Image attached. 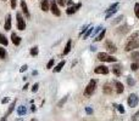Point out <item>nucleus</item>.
<instances>
[{"instance_id": "obj_34", "label": "nucleus", "mask_w": 139, "mask_h": 121, "mask_svg": "<svg viewBox=\"0 0 139 121\" xmlns=\"http://www.w3.org/2000/svg\"><path fill=\"white\" fill-rule=\"evenodd\" d=\"M54 63H55V59H54V58H51V59L49 61V62H48V64H46V68H48V69H50V68H53Z\"/></svg>"}, {"instance_id": "obj_8", "label": "nucleus", "mask_w": 139, "mask_h": 121, "mask_svg": "<svg viewBox=\"0 0 139 121\" xmlns=\"http://www.w3.org/2000/svg\"><path fill=\"white\" fill-rule=\"evenodd\" d=\"M105 48L107 50V52L109 53H113V52H116V45L113 44L111 40H106L105 41Z\"/></svg>"}, {"instance_id": "obj_44", "label": "nucleus", "mask_w": 139, "mask_h": 121, "mask_svg": "<svg viewBox=\"0 0 139 121\" xmlns=\"http://www.w3.org/2000/svg\"><path fill=\"white\" fill-rule=\"evenodd\" d=\"M121 19H123V16H120V17H118V18L116 19V21H115V23H117V22H120Z\"/></svg>"}, {"instance_id": "obj_6", "label": "nucleus", "mask_w": 139, "mask_h": 121, "mask_svg": "<svg viewBox=\"0 0 139 121\" xmlns=\"http://www.w3.org/2000/svg\"><path fill=\"white\" fill-rule=\"evenodd\" d=\"M50 11H51V13H53L54 16H57V17L61 15V11L59 10V5H57V3L55 0H51V1H50Z\"/></svg>"}, {"instance_id": "obj_13", "label": "nucleus", "mask_w": 139, "mask_h": 121, "mask_svg": "<svg viewBox=\"0 0 139 121\" xmlns=\"http://www.w3.org/2000/svg\"><path fill=\"white\" fill-rule=\"evenodd\" d=\"M113 85H115V90H116L117 95L123 93L124 87H123V84H122V82H120V81H115V82H113Z\"/></svg>"}, {"instance_id": "obj_9", "label": "nucleus", "mask_w": 139, "mask_h": 121, "mask_svg": "<svg viewBox=\"0 0 139 121\" xmlns=\"http://www.w3.org/2000/svg\"><path fill=\"white\" fill-rule=\"evenodd\" d=\"M81 8H82V4H81V3H77V4H75L73 6H71V8H67L66 13H67V15H73V13L78 11Z\"/></svg>"}, {"instance_id": "obj_10", "label": "nucleus", "mask_w": 139, "mask_h": 121, "mask_svg": "<svg viewBox=\"0 0 139 121\" xmlns=\"http://www.w3.org/2000/svg\"><path fill=\"white\" fill-rule=\"evenodd\" d=\"M21 9H22V12L25 13V16H26V18H31V13H29V10H28V6H27L26 1L25 0H22L21 1Z\"/></svg>"}, {"instance_id": "obj_24", "label": "nucleus", "mask_w": 139, "mask_h": 121, "mask_svg": "<svg viewBox=\"0 0 139 121\" xmlns=\"http://www.w3.org/2000/svg\"><path fill=\"white\" fill-rule=\"evenodd\" d=\"M0 42H1V45H4V46H8V44H9L6 37H5L4 34H1V33H0Z\"/></svg>"}, {"instance_id": "obj_22", "label": "nucleus", "mask_w": 139, "mask_h": 121, "mask_svg": "<svg viewBox=\"0 0 139 121\" xmlns=\"http://www.w3.org/2000/svg\"><path fill=\"white\" fill-rule=\"evenodd\" d=\"M129 58H131L132 61H137V62H138L139 61V51H133L131 53V56H129Z\"/></svg>"}, {"instance_id": "obj_14", "label": "nucleus", "mask_w": 139, "mask_h": 121, "mask_svg": "<svg viewBox=\"0 0 139 121\" xmlns=\"http://www.w3.org/2000/svg\"><path fill=\"white\" fill-rule=\"evenodd\" d=\"M40 9L44 12L50 10V1L49 0H40Z\"/></svg>"}, {"instance_id": "obj_4", "label": "nucleus", "mask_w": 139, "mask_h": 121, "mask_svg": "<svg viewBox=\"0 0 139 121\" xmlns=\"http://www.w3.org/2000/svg\"><path fill=\"white\" fill-rule=\"evenodd\" d=\"M138 103H139V97L135 93H131L129 97H128V105L131 108H134V106L138 105Z\"/></svg>"}, {"instance_id": "obj_28", "label": "nucleus", "mask_w": 139, "mask_h": 121, "mask_svg": "<svg viewBox=\"0 0 139 121\" xmlns=\"http://www.w3.org/2000/svg\"><path fill=\"white\" fill-rule=\"evenodd\" d=\"M101 30H102V27H101V26H99L98 28H95L94 32H93V38L96 37V35H98V34L100 33V32H101Z\"/></svg>"}, {"instance_id": "obj_42", "label": "nucleus", "mask_w": 139, "mask_h": 121, "mask_svg": "<svg viewBox=\"0 0 139 121\" xmlns=\"http://www.w3.org/2000/svg\"><path fill=\"white\" fill-rule=\"evenodd\" d=\"M66 5H68V8H71V6H73L75 4H73V1H72V0H67V4H66Z\"/></svg>"}, {"instance_id": "obj_29", "label": "nucleus", "mask_w": 139, "mask_h": 121, "mask_svg": "<svg viewBox=\"0 0 139 121\" xmlns=\"http://www.w3.org/2000/svg\"><path fill=\"white\" fill-rule=\"evenodd\" d=\"M131 69L132 70H138L139 69V61L138 62H134L131 64Z\"/></svg>"}, {"instance_id": "obj_43", "label": "nucleus", "mask_w": 139, "mask_h": 121, "mask_svg": "<svg viewBox=\"0 0 139 121\" xmlns=\"http://www.w3.org/2000/svg\"><path fill=\"white\" fill-rule=\"evenodd\" d=\"M8 102H9V98H8V97H6V98H4L3 101H1V103H3V104H5V103H8Z\"/></svg>"}, {"instance_id": "obj_17", "label": "nucleus", "mask_w": 139, "mask_h": 121, "mask_svg": "<svg viewBox=\"0 0 139 121\" xmlns=\"http://www.w3.org/2000/svg\"><path fill=\"white\" fill-rule=\"evenodd\" d=\"M4 28H5V30H10V29H11V15H8V16H6Z\"/></svg>"}, {"instance_id": "obj_30", "label": "nucleus", "mask_w": 139, "mask_h": 121, "mask_svg": "<svg viewBox=\"0 0 139 121\" xmlns=\"http://www.w3.org/2000/svg\"><path fill=\"white\" fill-rule=\"evenodd\" d=\"M115 108H117V110H118V111H120L121 114H123L124 113V108H123V105H121V104H115Z\"/></svg>"}, {"instance_id": "obj_32", "label": "nucleus", "mask_w": 139, "mask_h": 121, "mask_svg": "<svg viewBox=\"0 0 139 121\" xmlns=\"http://www.w3.org/2000/svg\"><path fill=\"white\" fill-rule=\"evenodd\" d=\"M127 84L129 85V86H134V85H135V81L133 80L131 76H127Z\"/></svg>"}, {"instance_id": "obj_11", "label": "nucleus", "mask_w": 139, "mask_h": 121, "mask_svg": "<svg viewBox=\"0 0 139 121\" xmlns=\"http://www.w3.org/2000/svg\"><path fill=\"white\" fill-rule=\"evenodd\" d=\"M109 72L110 70L106 66H99V67H96L94 70L95 74H109Z\"/></svg>"}, {"instance_id": "obj_25", "label": "nucleus", "mask_w": 139, "mask_h": 121, "mask_svg": "<svg viewBox=\"0 0 139 121\" xmlns=\"http://www.w3.org/2000/svg\"><path fill=\"white\" fill-rule=\"evenodd\" d=\"M38 52H39L38 47H37V46H34V47H32V48H31L29 53H31V56H33V57H35V56L38 55Z\"/></svg>"}, {"instance_id": "obj_5", "label": "nucleus", "mask_w": 139, "mask_h": 121, "mask_svg": "<svg viewBox=\"0 0 139 121\" xmlns=\"http://www.w3.org/2000/svg\"><path fill=\"white\" fill-rule=\"evenodd\" d=\"M118 6H120V4H118V3H115V4L111 5V6H110V8L106 10V12H105V18H106V19L110 18V17H111V16H112L113 13L117 11Z\"/></svg>"}, {"instance_id": "obj_47", "label": "nucleus", "mask_w": 139, "mask_h": 121, "mask_svg": "<svg viewBox=\"0 0 139 121\" xmlns=\"http://www.w3.org/2000/svg\"><path fill=\"white\" fill-rule=\"evenodd\" d=\"M37 74H38L37 70H33V72H32V75H37Z\"/></svg>"}, {"instance_id": "obj_3", "label": "nucleus", "mask_w": 139, "mask_h": 121, "mask_svg": "<svg viewBox=\"0 0 139 121\" xmlns=\"http://www.w3.org/2000/svg\"><path fill=\"white\" fill-rule=\"evenodd\" d=\"M98 59L100 62H116V58L113 57V56L109 55V53H106V52H99L98 53Z\"/></svg>"}, {"instance_id": "obj_18", "label": "nucleus", "mask_w": 139, "mask_h": 121, "mask_svg": "<svg viewBox=\"0 0 139 121\" xmlns=\"http://www.w3.org/2000/svg\"><path fill=\"white\" fill-rule=\"evenodd\" d=\"M105 34H106V29H102L100 33L96 35V37L94 38V41H101L104 38H105Z\"/></svg>"}, {"instance_id": "obj_21", "label": "nucleus", "mask_w": 139, "mask_h": 121, "mask_svg": "<svg viewBox=\"0 0 139 121\" xmlns=\"http://www.w3.org/2000/svg\"><path fill=\"white\" fill-rule=\"evenodd\" d=\"M64 67H65V61H61V62L54 68V73H59V72H61V69H62Z\"/></svg>"}, {"instance_id": "obj_2", "label": "nucleus", "mask_w": 139, "mask_h": 121, "mask_svg": "<svg viewBox=\"0 0 139 121\" xmlns=\"http://www.w3.org/2000/svg\"><path fill=\"white\" fill-rule=\"evenodd\" d=\"M95 90H96V80L92 79L89 81V84L87 85V87L84 88V96L86 97H90V96L94 95Z\"/></svg>"}, {"instance_id": "obj_39", "label": "nucleus", "mask_w": 139, "mask_h": 121, "mask_svg": "<svg viewBox=\"0 0 139 121\" xmlns=\"http://www.w3.org/2000/svg\"><path fill=\"white\" fill-rule=\"evenodd\" d=\"M38 87H39V84H34L33 87H32V92H37L38 91Z\"/></svg>"}, {"instance_id": "obj_37", "label": "nucleus", "mask_w": 139, "mask_h": 121, "mask_svg": "<svg viewBox=\"0 0 139 121\" xmlns=\"http://www.w3.org/2000/svg\"><path fill=\"white\" fill-rule=\"evenodd\" d=\"M133 121H139V111H137V113L133 115V119H132Z\"/></svg>"}, {"instance_id": "obj_33", "label": "nucleus", "mask_w": 139, "mask_h": 121, "mask_svg": "<svg viewBox=\"0 0 139 121\" xmlns=\"http://www.w3.org/2000/svg\"><path fill=\"white\" fill-rule=\"evenodd\" d=\"M66 102H67V97H64V98L61 99L60 102L57 103V106H59V108H61V106L64 105V104H65V103H66Z\"/></svg>"}, {"instance_id": "obj_23", "label": "nucleus", "mask_w": 139, "mask_h": 121, "mask_svg": "<svg viewBox=\"0 0 139 121\" xmlns=\"http://www.w3.org/2000/svg\"><path fill=\"white\" fill-rule=\"evenodd\" d=\"M15 105H16V99L11 103V104H10V106H9V110H8V113H6V115H5V117H8L9 115H10V114L14 111V109H15Z\"/></svg>"}, {"instance_id": "obj_27", "label": "nucleus", "mask_w": 139, "mask_h": 121, "mask_svg": "<svg viewBox=\"0 0 139 121\" xmlns=\"http://www.w3.org/2000/svg\"><path fill=\"white\" fill-rule=\"evenodd\" d=\"M93 32H94V29H93L92 27H89V28H88V30L86 32V34H84V37H83V39H88V38H89V35H90L92 33H93Z\"/></svg>"}, {"instance_id": "obj_26", "label": "nucleus", "mask_w": 139, "mask_h": 121, "mask_svg": "<svg viewBox=\"0 0 139 121\" xmlns=\"http://www.w3.org/2000/svg\"><path fill=\"white\" fill-rule=\"evenodd\" d=\"M6 50H5L4 47H0V58L1 59H5L6 58Z\"/></svg>"}, {"instance_id": "obj_12", "label": "nucleus", "mask_w": 139, "mask_h": 121, "mask_svg": "<svg viewBox=\"0 0 139 121\" xmlns=\"http://www.w3.org/2000/svg\"><path fill=\"white\" fill-rule=\"evenodd\" d=\"M102 92H104V95H112L113 93V87L111 84H105L104 85V87H102Z\"/></svg>"}, {"instance_id": "obj_40", "label": "nucleus", "mask_w": 139, "mask_h": 121, "mask_svg": "<svg viewBox=\"0 0 139 121\" xmlns=\"http://www.w3.org/2000/svg\"><path fill=\"white\" fill-rule=\"evenodd\" d=\"M27 69H28V67H27V64H25V66H22L21 68H20V72H21V73H23V72H26Z\"/></svg>"}, {"instance_id": "obj_1", "label": "nucleus", "mask_w": 139, "mask_h": 121, "mask_svg": "<svg viewBox=\"0 0 139 121\" xmlns=\"http://www.w3.org/2000/svg\"><path fill=\"white\" fill-rule=\"evenodd\" d=\"M135 48H139V32H134L132 34L124 45V51L127 52H133Z\"/></svg>"}, {"instance_id": "obj_45", "label": "nucleus", "mask_w": 139, "mask_h": 121, "mask_svg": "<svg viewBox=\"0 0 139 121\" xmlns=\"http://www.w3.org/2000/svg\"><path fill=\"white\" fill-rule=\"evenodd\" d=\"M90 51H96V47H95L94 45H92V46H90Z\"/></svg>"}, {"instance_id": "obj_35", "label": "nucleus", "mask_w": 139, "mask_h": 121, "mask_svg": "<svg viewBox=\"0 0 139 121\" xmlns=\"http://www.w3.org/2000/svg\"><path fill=\"white\" fill-rule=\"evenodd\" d=\"M57 5H60V6H65V5L67 4V0H56Z\"/></svg>"}, {"instance_id": "obj_20", "label": "nucleus", "mask_w": 139, "mask_h": 121, "mask_svg": "<svg viewBox=\"0 0 139 121\" xmlns=\"http://www.w3.org/2000/svg\"><path fill=\"white\" fill-rule=\"evenodd\" d=\"M26 113H27L26 106H25V105H20L19 109H17V114H19L20 116H23V115H26Z\"/></svg>"}, {"instance_id": "obj_19", "label": "nucleus", "mask_w": 139, "mask_h": 121, "mask_svg": "<svg viewBox=\"0 0 139 121\" xmlns=\"http://www.w3.org/2000/svg\"><path fill=\"white\" fill-rule=\"evenodd\" d=\"M71 46H72V40H71V39H68L67 44H66V46H65L64 55H67V53H70V51H71Z\"/></svg>"}, {"instance_id": "obj_48", "label": "nucleus", "mask_w": 139, "mask_h": 121, "mask_svg": "<svg viewBox=\"0 0 139 121\" xmlns=\"http://www.w3.org/2000/svg\"><path fill=\"white\" fill-rule=\"evenodd\" d=\"M3 1H5V0H3Z\"/></svg>"}, {"instance_id": "obj_7", "label": "nucleus", "mask_w": 139, "mask_h": 121, "mask_svg": "<svg viewBox=\"0 0 139 121\" xmlns=\"http://www.w3.org/2000/svg\"><path fill=\"white\" fill-rule=\"evenodd\" d=\"M16 17H17V29L25 30V28H26V22H25V18L22 17V15H21L20 12H17V13H16Z\"/></svg>"}, {"instance_id": "obj_41", "label": "nucleus", "mask_w": 139, "mask_h": 121, "mask_svg": "<svg viewBox=\"0 0 139 121\" xmlns=\"http://www.w3.org/2000/svg\"><path fill=\"white\" fill-rule=\"evenodd\" d=\"M16 5H17V0H11V8L16 9Z\"/></svg>"}, {"instance_id": "obj_46", "label": "nucleus", "mask_w": 139, "mask_h": 121, "mask_svg": "<svg viewBox=\"0 0 139 121\" xmlns=\"http://www.w3.org/2000/svg\"><path fill=\"white\" fill-rule=\"evenodd\" d=\"M27 88H28V84H26L25 86H23V91H26Z\"/></svg>"}, {"instance_id": "obj_16", "label": "nucleus", "mask_w": 139, "mask_h": 121, "mask_svg": "<svg viewBox=\"0 0 139 121\" xmlns=\"http://www.w3.org/2000/svg\"><path fill=\"white\" fill-rule=\"evenodd\" d=\"M112 73L116 75V76H121V74H122V68H121L120 64H115L112 67Z\"/></svg>"}, {"instance_id": "obj_31", "label": "nucleus", "mask_w": 139, "mask_h": 121, "mask_svg": "<svg viewBox=\"0 0 139 121\" xmlns=\"http://www.w3.org/2000/svg\"><path fill=\"white\" fill-rule=\"evenodd\" d=\"M134 13L137 16V18H139V3H137L134 5Z\"/></svg>"}, {"instance_id": "obj_15", "label": "nucleus", "mask_w": 139, "mask_h": 121, "mask_svg": "<svg viewBox=\"0 0 139 121\" xmlns=\"http://www.w3.org/2000/svg\"><path fill=\"white\" fill-rule=\"evenodd\" d=\"M11 40H12V44L15 45V46H19L21 44V38L19 35H16V33H12L11 34Z\"/></svg>"}, {"instance_id": "obj_38", "label": "nucleus", "mask_w": 139, "mask_h": 121, "mask_svg": "<svg viewBox=\"0 0 139 121\" xmlns=\"http://www.w3.org/2000/svg\"><path fill=\"white\" fill-rule=\"evenodd\" d=\"M86 113L88 114V115H90V114H93V109H92L90 106H87V108H86Z\"/></svg>"}, {"instance_id": "obj_36", "label": "nucleus", "mask_w": 139, "mask_h": 121, "mask_svg": "<svg viewBox=\"0 0 139 121\" xmlns=\"http://www.w3.org/2000/svg\"><path fill=\"white\" fill-rule=\"evenodd\" d=\"M88 28H89V26H88V24H87V26H84L82 28V32H81V33H79V35H83V34H86V32L87 30H88Z\"/></svg>"}]
</instances>
